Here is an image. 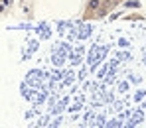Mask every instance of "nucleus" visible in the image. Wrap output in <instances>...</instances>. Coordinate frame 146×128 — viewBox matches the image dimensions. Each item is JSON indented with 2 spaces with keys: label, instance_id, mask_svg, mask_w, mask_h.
Instances as JSON below:
<instances>
[{
  "label": "nucleus",
  "instance_id": "nucleus-1",
  "mask_svg": "<svg viewBox=\"0 0 146 128\" xmlns=\"http://www.w3.org/2000/svg\"><path fill=\"white\" fill-rule=\"evenodd\" d=\"M99 4H101V0H91V2H89V10H97Z\"/></svg>",
  "mask_w": 146,
  "mask_h": 128
}]
</instances>
